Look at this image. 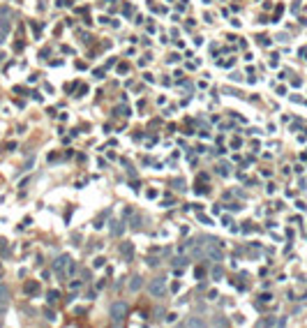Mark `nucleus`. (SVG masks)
Wrapping results in <instances>:
<instances>
[{
	"mask_svg": "<svg viewBox=\"0 0 307 328\" xmlns=\"http://www.w3.org/2000/svg\"><path fill=\"white\" fill-rule=\"evenodd\" d=\"M5 296H7V289H5V286H0V301H5Z\"/></svg>",
	"mask_w": 307,
	"mask_h": 328,
	"instance_id": "nucleus-5",
	"label": "nucleus"
},
{
	"mask_svg": "<svg viewBox=\"0 0 307 328\" xmlns=\"http://www.w3.org/2000/svg\"><path fill=\"white\" fill-rule=\"evenodd\" d=\"M164 277H155V280H152V282H150V286H148V291L152 296H162L164 294Z\"/></svg>",
	"mask_w": 307,
	"mask_h": 328,
	"instance_id": "nucleus-2",
	"label": "nucleus"
},
{
	"mask_svg": "<svg viewBox=\"0 0 307 328\" xmlns=\"http://www.w3.org/2000/svg\"><path fill=\"white\" fill-rule=\"evenodd\" d=\"M125 317H127V305H125V303H113V305H111V319H113L115 324H120Z\"/></svg>",
	"mask_w": 307,
	"mask_h": 328,
	"instance_id": "nucleus-1",
	"label": "nucleus"
},
{
	"mask_svg": "<svg viewBox=\"0 0 307 328\" xmlns=\"http://www.w3.org/2000/svg\"><path fill=\"white\" fill-rule=\"evenodd\" d=\"M67 261H70V259H67V257H60V259L55 261V266H53V268H55V270H62V268H65V263H67Z\"/></svg>",
	"mask_w": 307,
	"mask_h": 328,
	"instance_id": "nucleus-4",
	"label": "nucleus"
},
{
	"mask_svg": "<svg viewBox=\"0 0 307 328\" xmlns=\"http://www.w3.org/2000/svg\"><path fill=\"white\" fill-rule=\"evenodd\" d=\"M129 289H132V291H139V289H141V277H132Z\"/></svg>",
	"mask_w": 307,
	"mask_h": 328,
	"instance_id": "nucleus-3",
	"label": "nucleus"
}]
</instances>
